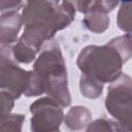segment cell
<instances>
[{
  "mask_svg": "<svg viewBox=\"0 0 132 132\" xmlns=\"http://www.w3.org/2000/svg\"><path fill=\"white\" fill-rule=\"evenodd\" d=\"M123 2H130V0H122Z\"/></svg>",
  "mask_w": 132,
  "mask_h": 132,
  "instance_id": "1",
  "label": "cell"
}]
</instances>
